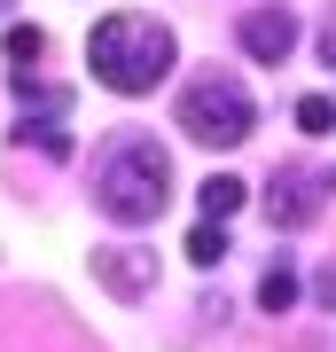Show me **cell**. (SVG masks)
<instances>
[{
    "label": "cell",
    "instance_id": "obj_6",
    "mask_svg": "<svg viewBox=\"0 0 336 352\" xmlns=\"http://www.w3.org/2000/svg\"><path fill=\"white\" fill-rule=\"evenodd\" d=\"M289 47H298V16H289V8H250L243 16V55H250V63H289Z\"/></svg>",
    "mask_w": 336,
    "mask_h": 352
},
{
    "label": "cell",
    "instance_id": "obj_14",
    "mask_svg": "<svg viewBox=\"0 0 336 352\" xmlns=\"http://www.w3.org/2000/svg\"><path fill=\"white\" fill-rule=\"evenodd\" d=\"M321 63L336 71V8H328V24H321Z\"/></svg>",
    "mask_w": 336,
    "mask_h": 352
},
{
    "label": "cell",
    "instance_id": "obj_15",
    "mask_svg": "<svg viewBox=\"0 0 336 352\" xmlns=\"http://www.w3.org/2000/svg\"><path fill=\"white\" fill-rule=\"evenodd\" d=\"M0 8H8V0H0Z\"/></svg>",
    "mask_w": 336,
    "mask_h": 352
},
{
    "label": "cell",
    "instance_id": "obj_11",
    "mask_svg": "<svg viewBox=\"0 0 336 352\" xmlns=\"http://www.w3.org/2000/svg\"><path fill=\"white\" fill-rule=\"evenodd\" d=\"M0 47H8V63L24 71V63H39V55H47V32H39V24H8V39H0Z\"/></svg>",
    "mask_w": 336,
    "mask_h": 352
},
{
    "label": "cell",
    "instance_id": "obj_2",
    "mask_svg": "<svg viewBox=\"0 0 336 352\" xmlns=\"http://www.w3.org/2000/svg\"><path fill=\"white\" fill-rule=\"evenodd\" d=\"M172 32L157 16H102L94 39H87V71L102 78L110 94H157V78L172 71Z\"/></svg>",
    "mask_w": 336,
    "mask_h": 352
},
{
    "label": "cell",
    "instance_id": "obj_13",
    "mask_svg": "<svg viewBox=\"0 0 336 352\" xmlns=\"http://www.w3.org/2000/svg\"><path fill=\"white\" fill-rule=\"evenodd\" d=\"M313 298H321V314H336V258L321 266V274H313Z\"/></svg>",
    "mask_w": 336,
    "mask_h": 352
},
{
    "label": "cell",
    "instance_id": "obj_10",
    "mask_svg": "<svg viewBox=\"0 0 336 352\" xmlns=\"http://www.w3.org/2000/svg\"><path fill=\"white\" fill-rule=\"evenodd\" d=\"M188 258H196V266H219L227 258V219H196V227H188Z\"/></svg>",
    "mask_w": 336,
    "mask_h": 352
},
{
    "label": "cell",
    "instance_id": "obj_4",
    "mask_svg": "<svg viewBox=\"0 0 336 352\" xmlns=\"http://www.w3.org/2000/svg\"><path fill=\"white\" fill-rule=\"evenodd\" d=\"M328 188H336V180L313 173V164H274V180H266V219H274V227H305V219H321Z\"/></svg>",
    "mask_w": 336,
    "mask_h": 352
},
{
    "label": "cell",
    "instance_id": "obj_1",
    "mask_svg": "<svg viewBox=\"0 0 336 352\" xmlns=\"http://www.w3.org/2000/svg\"><path fill=\"white\" fill-rule=\"evenodd\" d=\"M164 204H172V157L149 133L117 126L102 141V157H94V212L117 219V227H149Z\"/></svg>",
    "mask_w": 336,
    "mask_h": 352
},
{
    "label": "cell",
    "instance_id": "obj_8",
    "mask_svg": "<svg viewBox=\"0 0 336 352\" xmlns=\"http://www.w3.org/2000/svg\"><path fill=\"white\" fill-rule=\"evenodd\" d=\"M196 204H203V219H235L243 204H250V188H243L235 173H212V180L196 188Z\"/></svg>",
    "mask_w": 336,
    "mask_h": 352
},
{
    "label": "cell",
    "instance_id": "obj_12",
    "mask_svg": "<svg viewBox=\"0 0 336 352\" xmlns=\"http://www.w3.org/2000/svg\"><path fill=\"white\" fill-rule=\"evenodd\" d=\"M298 126H305V133H336V102H328V94H305V102H298Z\"/></svg>",
    "mask_w": 336,
    "mask_h": 352
},
{
    "label": "cell",
    "instance_id": "obj_7",
    "mask_svg": "<svg viewBox=\"0 0 336 352\" xmlns=\"http://www.w3.org/2000/svg\"><path fill=\"white\" fill-rule=\"evenodd\" d=\"M16 141H24V149H39V157H71V126H63V110L24 118V126H16Z\"/></svg>",
    "mask_w": 336,
    "mask_h": 352
},
{
    "label": "cell",
    "instance_id": "obj_9",
    "mask_svg": "<svg viewBox=\"0 0 336 352\" xmlns=\"http://www.w3.org/2000/svg\"><path fill=\"white\" fill-rule=\"evenodd\" d=\"M258 305H266V314H289V305H298V266H266V282H258Z\"/></svg>",
    "mask_w": 336,
    "mask_h": 352
},
{
    "label": "cell",
    "instance_id": "obj_5",
    "mask_svg": "<svg viewBox=\"0 0 336 352\" xmlns=\"http://www.w3.org/2000/svg\"><path fill=\"white\" fill-rule=\"evenodd\" d=\"M94 282L110 289V298H149L157 289V251H141V243H102L94 251Z\"/></svg>",
    "mask_w": 336,
    "mask_h": 352
},
{
    "label": "cell",
    "instance_id": "obj_3",
    "mask_svg": "<svg viewBox=\"0 0 336 352\" xmlns=\"http://www.w3.org/2000/svg\"><path fill=\"white\" fill-rule=\"evenodd\" d=\"M180 133L188 141H203V149H243L250 126H258V110H250V94H243V78L235 71H196L180 87Z\"/></svg>",
    "mask_w": 336,
    "mask_h": 352
}]
</instances>
